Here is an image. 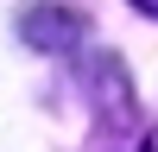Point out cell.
<instances>
[{
    "label": "cell",
    "instance_id": "obj_1",
    "mask_svg": "<svg viewBox=\"0 0 158 152\" xmlns=\"http://www.w3.org/2000/svg\"><path fill=\"white\" fill-rule=\"evenodd\" d=\"M25 44H44V51H63V44H76V13H63V6H25Z\"/></svg>",
    "mask_w": 158,
    "mask_h": 152
},
{
    "label": "cell",
    "instance_id": "obj_2",
    "mask_svg": "<svg viewBox=\"0 0 158 152\" xmlns=\"http://www.w3.org/2000/svg\"><path fill=\"white\" fill-rule=\"evenodd\" d=\"M133 152H158V127H152V133H139V146Z\"/></svg>",
    "mask_w": 158,
    "mask_h": 152
},
{
    "label": "cell",
    "instance_id": "obj_3",
    "mask_svg": "<svg viewBox=\"0 0 158 152\" xmlns=\"http://www.w3.org/2000/svg\"><path fill=\"white\" fill-rule=\"evenodd\" d=\"M133 6H139V13H152V19H158V0H133Z\"/></svg>",
    "mask_w": 158,
    "mask_h": 152
}]
</instances>
